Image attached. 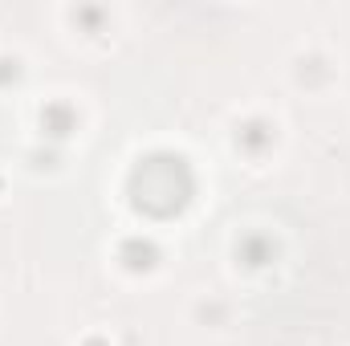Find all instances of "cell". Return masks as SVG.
Instances as JSON below:
<instances>
[{
    "label": "cell",
    "instance_id": "1",
    "mask_svg": "<svg viewBox=\"0 0 350 346\" xmlns=\"http://www.w3.org/2000/svg\"><path fill=\"white\" fill-rule=\"evenodd\" d=\"M187 172L179 159H151L143 163L139 172V183H135V200L151 212H172L187 200Z\"/></svg>",
    "mask_w": 350,
    "mask_h": 346
}]
</instances>
